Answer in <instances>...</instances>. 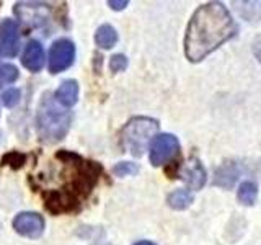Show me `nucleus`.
<instances>
[{
    "label": "nucleus",
    "mask_w": 261,
    "mask_h": 245,
    "mask_svg": "<svg viewBox=\"0 0 261 245\" xmlns=\"http://www.w3.org/2000/svg\"><path fill=\"white\" fill-rule=\"evenodd\" d=\"M75 59V46L70 39H57L49 51V70L53 74L69 69Z\"/></svg>",
    "instance_id": "obj_4"
},
{
    "label": "nucleus",
    "mask_w": 261,
    "mask_h": 245,
    "mask_svg": "<svg viewBox=\"0 0 261 245\" xmlns=\"http://www.w3.org/2000/svg\"><path fill=\"white\" fill-rule=\"evenodd\" d=\"M181 178L193 188V190H199V188L206 183V172H204L199 160L193 159L183 167Z\"/></svg>",
    "instance_id": "obj_11"
},
{
    "label": "nucleus",
    "mask_w": 261,
    "mask_h": 245,
    "mask_svg": "<svg viewBox=\"0 0 261 245\" xmlns=\"http://www.w3.org/2000/svg\"><path fill=\"white\" fill-rule=\"evenodd\" d=\"M178 151V139L171 134H162L155 137L150 149V162L153 165H163Z\"/></svg>",
    "instance_id": "obj_5"
},
{
    "label": "nucleus",
    "mask_w": 261,
    "mask_h": 245,
    "mask_svg": "<svg viewBox=\"0 0 261 245\" xmlns=\"http://www.w3.org/2000/svg\"><path fill=\"white\" fill-rule=\"evenodd\" d=\"M13 229L24 237L36 239L44 231V219L38 212H20L13 219Z\"/></svg>",
    "instance_id": "obj_7"
},
{
    "label": "nucleus",
    "mask_w": 261,
    "mask_h": 245,
    "mask_svg": "<svg viewBox=\"0 0 261 245\" xmlns=\"http://www.w3.org/2000/svg\"><path fill=\"white\" fill-rule=\"evenodd\" d=\"M159 122L152 118H134L121 131V144L126 151L139 157L142 155L152 137L157 134Z\"/></svg>",
    "instance_id": "obj_3"
},
{
    "label": "nucleus",
    "mask_w": 261,
    "mask_h": 245,
    "mask_svg": "<svg viewBox=\"0 0 261 245\" xmlns=\"http://www.w3.org/2000/svg\"><path fill=\"white\" fill-rule=\"evenodd\" d=\"M136 172H137V167L134 165V163H129V162L118 163V165L114 167V174L119 175V177H126L130 174H136Z\"/></svg>",
    "instance_id": "obj_20"
},
{
    "label": "nucleus",
    "mask_w": 261,
    "mask_h": 245,
    "mask_svg": "<svg viewBox=\"0 0 261 245\" xmlns=\"http://www.w3.org/2000/svg\"><path fill=\"white\" fill-rule=\"evenodd\" d=\"M116 41H118V33L113 27H110V24H103V27H100L95 33V43L103 49L113 47L116 44Z\"/></svg>",
    "instance_id": "obj_13"
},
{
    "label": "nucleus",
    "mask_w": 261,
    "mask_h": 245,
    "mask_svg": "<svg viewBox=\"0 0 261 245\" xmlns=\"http://www.w3.org/2000/svg\"><path fill=\"white\" fill-rule=\"evenodd\" d=\"M256 194H258V190H256V186L253 185L251 182H245L242 186H240V190H239V200L243 203V204H253L256 200Z\"/></svg>",
    "instance_id": "obj_15"
},
{
    "label": "nucleus",
    "mask_w": 261,
    "mask_h": 245,
    "mask_svg": "<svg viewBox=\"0 0 261 245\" xmlns=\"http://www.w3.org/2000/svg\"><path fill=\"white\" fill-rule=\"evenodd\" d=\"M70 126V113L61 110L54 98L46 93L39 103L36 114V128L41 141L53 144L67 134Z\"/></svg>",
    "instance_id": "obj_2"
},
{
    "label": "nucleus",
    "mask_w": 261,
    "mask_h": 245,
    "mask_svg": "<svg viewBox=\"0 0 261 245\" xmlns=\"http://www.w3.org/2000/svg\"><path fill=\"white\" fill-rule=\"evenodd\" d=\"M51 7L46 4H16L15 5V15L30 27H41L49 16Z\"/></svg>",
    "instance_id": "obj_6"
},
{
    "label": "nucleus",
    "mask_w": 261,
    "mask_h": 245,
    "mask_svg": "<svg viewBox=\"0 0 261 245\" xmlns=\"http://www.w3.org/2000/svg\"><path fill=\"white\" fill-rule=\"evenodd\" d=\"M108 5L111 8H114V10H122V8L127 5V0H121V2H116V0H110Z\"/></svg>",
    "instance_id": "obj_21"
},
{
    "label": "nucleus",
    "mask_w": 261,
    "mask_h": 245,
    "mask_svg": "<svg viewBox=\"0 0 261 245\" xmlns=\"http://www.w3.org/2000/svg\"><path fill=\"white\" fill-rule=\"evenodd\" d=\"M235 23L222 4L211 2L194 12L185 38L188 59L198 62L235 35Z\"/></svg>",
    "instance_id": "obj_1"
},
{
    "label": "nucleus",
    "mask_w": 261,
    "mask_h": 245,
    "mask_svg": "<svg viewBox=\"0 0 261 245\" xmlns=\"http://www.w3.org/2000/svg\"><path fill=\"white\" fill-rule=\"evenodd\" d=\"M193 194L188 190H176L168 196V204L173 209H185L191 204Z\"/></svg>",
    "instance_id": "obj_14"
},
{
    "label": "nucleus",
    "mask_w": 261,
    "mask_h": 245,
    "mask_svg": "<svg viewBox=\"0 0 261 245\" xmlns=\"http://www.w3.org/2000/svg\"><path fill=\"white\" fill-rule=\"evenodd\" d=\"M21 62L23 65L31 72H38L43 69V64H44V51H43V46H41L38 41H30L24 47V53L21 57Z\"/></svg>",
    "instance_id": "obj_10"
},
{
    "label": "nucleus",
    "mask_w": 261,
    "mask_h": 245,
    "mask_svg": "<svg viewBox=\"0 0 261 245\" xmlns=\"http://www.w3.org/2000/svg\"><path fill=\"white\" fill-rule=\"evenodd\" d=\"M110 67L113 72H121V70H124L127 67V59H126V56H122V54H116V56H113L111 57V61H110Z\"/></svg>",
    "instance_id": "obj_18"
},
{
    "label": "nucleus",
    "mask_w": 261,
    "mask_h": 245,
    "mask_svg": "<svg viewBox=\"0 0 261 245\" xmlns=\"http://www.w3.org/2000/svg\"><path fill=\"white\" fill-rule=\"evenodd\" d=\"M24 160H27V157L20 152H10L4 157V162L7 163V165H10L13 168H20L24 163Z\"/></svg>",
    "instance_id": "obj_17"
},
{
    "label": "nucleus",
    "mask_w": 261,
    "mask_h": 245,
    "mask_svg": "<svg viewBox=\"0 0 261 245\" xmlns=\"http://www.w3.org/2000/svg\"><path fill=\"white\" fill-rule=\"evenodd\" d=\"M18 27L13 20H4L0 23V56L13 57L18 53Z\"/></svg>",
    "instance_id": "obj_8"
},
{
    "label": "nucleus",
    "mask_w": 261,
    "mask_h": 245,
    "mask_svg": "<svg viewBox=\"0 0 261 245\" xmlns=\"http://www.w3.org/2000/svg\"><path fill=\"white\" fill-rule=\"evenodd\" d=\"M46 206L51 212L73 211L79 204V196L69 190H53L44 193Z\"/></svg>",
    "instance_id": "obj_9"
},
{
    "label": "nucleus",
    "mask_w": 261,
    "mask_h": 245,
    "mask_svg": "<svg viewBox=\"0 0 261 245\" xmlns=\"http://www.w3.org/2000/svg\"><path fill=\"white\" fill-rule=\"evenodd\" d=\"M136 245H155V243H152V242H137Z\"/></svg>",
    "instance_id": "obj_22"
},
{
    "label": "nucleus",
    "mask_w": 261,
    "mask_h": 245,
    "mask_svg": "<svg viewBox=\"0 0 261 245\" xmlns=\"http://www.w3.org/2000/svg\"><path fill=\"white\" fill-rule=\"evenodd\" d=\"M2 102L5 106H15L20 102V92L16 88L7 90V92H4V95H2Z\"/></svg>",
    "instance_id": "obj_19"
},
{
    "label": "nucleus",
    "mask_w": 261,
    "mask_h": 245,
    "mask_svg": "<svg viewBox=\"0 0 261 245\" xmlns=\"http://www.w3.org/2000/svg\"><path fill=\"white\" fill-rule=\"evenodd\" d=\"M79 98V84L75 80H65L61 87L56 90L54 100L62 106H72L75 105Z\"/></svg>",
    "instance_id": "obj_12"
},
{
    "label": "nucleus",
    "mask_w": 261,
    "mask_h": 245,
    "mask_svg": "<svg viewBox=\"0 0 261 245\" xmlns=\"http://www.w3.org/2000/svg\"><path fill=\"white\" fill-rule=\"evenodd\" d=\"M0 79L7 84H12L16 79H18V69L12 64H2L0 65Z\"/></svg>",
    "instance_id": "obj_16"
},
{
    "label": "nucleus",
    "mask_w": 261,
    "mask_h": 245,
    "mask_svg": "<svg viewBox=\"0 0 261 245\" xmlns=\"http://www.w3.org/2000/svg\"><path fill=\"white\" fill-rule=\"evenodd\" d=\"M0 84H2V79H0Z\"/></svg>",
    "instance_id": "obj_23"
}]
</instances>
